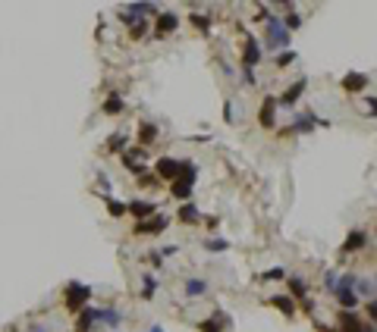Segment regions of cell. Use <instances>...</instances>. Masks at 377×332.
<instances>
[{
	"instance_id": "obj_1",
	"label": "cell",
	"mask_w": 377,
	"mask_h": 332,
	"mask_svg": "<svg viewBox=\"0 0 377 332\" xmlns=\"http://www.w3.org/2000/svg\"><path fill=\"white\" fill-rule=\"evenodd\" d=\"M88 298H92V288H88V285H82V282H73V285H69L66 288V310L69 313H79L85 304H88Z\"/></svg>"
},
{
	"instance_id": "obj_2",
	"label": "cell",
	"mask_w": 377,
	"mask_h": 332,
	"mask_svg": "<svg viewBox=\"0 0 377 332\" xmlns=\"http://www.w3.org/2000/svg\"><path fill=\"white\" fill-rule=\"evenodd\" d=\"M267 47H289V31L283 28L277 16H267Z\"/></svg>"
},
{
	"instance_id": "obj_3",
	"label": "cell",
	"mask_w": 377,
	"mask_h": 332,
	"mask_svg": "<svg viewBox=\"0 0 377 332\" xmlns=\"http://www.w3.org/2000/svg\"><path fill=\"white\" fill-rule=\"evenodd\" d=\"M352 285H355V279H352V276H343V279H336V288H333V294L339 298V304H343L346 310H352V307L358 304V298H355Z\"/></svg>"
},
{
	"instance_id": "obj_4",
	"label": "cell",
	"mask_w": 377,
	"mask_h": 332,
	"mask_svg": "<svg viewBox=\"0 0 377 332\" xmlns=\"http://www.w3.org/2000/svg\"><path fill=\"white\" fill-rule=\"evenodd\" d=\"M261 44H258V38H245V47H242V69H255L258 66V60H261Z\"/></svg>"
},
{
	"instance_id": "obj_5",
	"label": "cell",
	"mask_w": 377,
	"mask_h": 332,
	"mask_svg": "<svg viewBox=\"0 0 377 332\" xmlns=\"http://www.w3.org/2000/svg\"><path fill=\"white\" fill-rule=\"evenodd\" d=\"M141 160H145V147H129V151H123V166L129 173H145V166H141Z\"/></svg>"
},
{
	"instance_id": "obj_6",
	"label": "cell",
	"mask_w": 377,
	"mask_h": 332,
	"mask_svg": "<svg viewBox=\"0 0 377 332\" xmlns=\"http://www.w3.org/2000/svg\"><path fill=\"white\" fill-rule=\"evenodd\" d=\"M154 170H157L160 179L176 182V179H179V160H173V157H160V160L154 163Z\"/></svg>"
},
{
	"instance_id": "obj_7",
	"label": "cell",
	"mask_w": 377,
	"mask_h": 332,
	"mask_svg": "<svg viewBox=\"0 0 377 332\" xmlns=\"http://www.w3.org/2000/svg\"><path fill=\"white\" fill-rule=\"evenodd\" d=\"M339 332H374V326L365 329V323L358 320L352 310H343V313H339Z\"/></svg>"
},
{
	"instance_id": "obj_8",
	"label": "cell",
	"mask_w": 377,
	"mask_h": 332,
	"mask_svg": "<svg viewBox=\"0 0 377 332\" xmlns=\"http://www.w3.org/2000/svg\"><path fill=\"white\" fill-rule=\"evenodd\" d=\"M277 97H264V104H261V110H258V122L264 125V128H274V122H277Z\"/></svg>"
},
{
	"instance_id": "obj_9",
	"label": "cell",
	"mask_w": 377,
	"mask_h": 332,
	"mask_svg": "<svg viewBox=\"0 0 377 332\" xmlns=\"http://www.w3.org/2000/svg\"><path fill=\"white\" fill-rule=\"evenodd\" d=\"M126 213H132L141 223V219H148V216L157 213V204H151V201H132V204H126Z\"/></svg>"
},
{
	"instance_id": "obj_10",
	"label": "cell",
	"mask_w": 377,
	"mask_h": 332,
	"mask_svg": "<svg viewBox=\"0 0 377 332\" xmlns=\"http://www.w3.org/2000/svg\"><path fill=\"white\" fill-rule=\"evenodd\" d=\"M314 122H321L314 113H299L296 116V122L289 125V128H286V132L283 135H296V132H311V128H314Z\"/></svg>"
},
{
	"instance_id": "obj_11",
	"label": "cell",
	"mask_w": 377,
	"mask_h": 332,
	"mask_svg": "<svg viewBox=\"0 0 377 332\" xmlns=\"http://www.w3.org/2000/svg\"><path fill=\"white\" fill-rule=\"evenodd\" d=\"M170 226V219L167 216H154V219H141V223L135 226V232H145V235H157V232H164Z\"/></svg>"
},
{
	"instance_id": "obj_12",
	"label": "cell",
	"mask_w": 377,
	"mask_h": 332,
	"mask_svg": "<svg viewBox=\"0 0 377 332\" xmlns=\"http://www.w3.org/2000/svg\"><path fill=\"white\" fill-rule=\"evenodd\" d=\"M179 28V16L176 13H160L157 16V38H164V35H170V31H176Z\"/></svg>"
},
{
	"instance_id": "obj_13",
	"label": "cell",
	"mask_w": 377,
	"mask_h": 332,
	"mask_svg": "<svg viewBox=\"0 0 377 332\" xmlns=\"http://www.w3.org/2000/svg\"><path fill=\"white\" fill-rule=\"evenodd\" d=\"M368 88V76L365 72H349V76L343 79V91H349V94H358V91Z\"/></svg>"
},
{
	"instance_id": "obj_14",
	"label": "cell",
	"mask_w": 377,
	"mask_h": 332,
	"mask_svg": "<svg viewBox=\"0 0 377 332\" xmlns=\"http://www.w3.org/2000/svg\"><path fill=\"white\" fill-rule=\"evenodd\" d=\"M98 326V310L95 307H82L79 310V320H76V329L79 332H92Z\"/></svg>"
},
{
	"instance_id": "obj_15",
	"label": "cell",
	"mask_w": 377,
	"mask_h": 332,
	"mask_svg": "<svg viewBox=\"0 0 377 332\" xmlns=\"http://www.w3.org/2000/svg\"><path fill=\"white\" fill-rule=\"evenodd\" d=\"M302 91H305V79H299L296 85H289V88H286V91H283V97L277 101V107H293V104L302 97Z\"/></svg>"
},
{
	"instance_id": "obj_16",
	"label": "cell",
	"mask_w": 377,
	"mask_h": 332,
	"mask_svg": "<svg viewBox=\"0 0 377 332\" xmlns=\"http://www.w3.org/2000/svg\"><path fill=\"white\" fill-rule=\"evenodd\" d=\"M226 323H229L226 313H214L211 320H205V323H201V332H223V326H226Z\"/></svg>"
},
{
	"instance_id": "obj_17",
	"label": "cell",
	"mask_w": 377,
	"mask_h": 332,
	"mask_svg": "<svg viewBox=\"0 0 377 332\" xmlns=\"http://www.w3.org/2000/svg\"><path fill=\"white\" fill-rule=\"evenodd\" d=\"M368 245V232H352L349 238H346V245H343V251H362Z\"/></svg>"
},
{
	"instance_id": "obj_18",
	"label": "cell",
	"mask_w": 377,
	"mask_h": 332,
	"mask_svg": "<svg viewBox=\"0 0 377 332\" xmlns=\"http://www.w3.org/2000/svg\"><path fill=\"white\" fill-rule=\"evenodd\" d=\"M271 304H274L277 310H283L286 317H293V313H296V301H293V298H286V294H274Z\"/></svg>"
},
{
	"instance_id": "obj_19",
	"label": "cell",
	"mask_w": 377,
	"mask_h": 332,
	"mask_svg": "<svg viewBox=\"0 0 377 332\" xmlns=\"http://www.w3.org/2000/svg\"><path fill=\"white\" fill-rule=\"evenodd\" d=\"M154 138H157V125H151V122H141V128H138V141L141 144H154Z\"/></svg>"
},
{
	"instance_id": "obj_20",
	"label": "cell",
	"mask_w": 377,
	"mask_h": 332,
	"mask_svg": "<svg viewBox=\"0 0 377 332\" xmlns=\"http://www.w3.org/2000/svg\"><path fill=\"white\" fill-rule=\"evenodd\" d=\"M120 310H110V307H104V310H98V323H104V326H120Z\"/></svg>"
},
{
	"instance_id": "obj_21",
	"label": "cell",
	"mask_w": 377,
	"mask_h": 332,
	"mask_svg": "<svg viewBox=\"0 0 377 332\" xmlns=\"http://www.w3.org/2000/svg\"><path fill=\"white\" fill-rule=\"evenodd\" d=\"M205 291H208L205 279H189L186 282V294H189V298H198V294H205Z\"/></svg>"
},
{
	"instance_id": "obj_22",
	"label": "cell",
	"mask_w": 377,
	"mask_h": 332,
	"mask_svg": "<svg viewBox=\"0 0 377 332\" xmlns=\"http://www.w3.org/2000/svg\"><path fill=\"white\" fill-rule=\"evenodd\" d=\"M189 194H192V182H186V179H176V182H173V197L186 201Z\"/></svg>"
},
{
	"instance_id": "obj_23",
	"label": "cell",
	"mask_w": 377,
	"mask_h": 332,
	"mask_svg": "<svg viewBox=\"0 0 377 332\" xmlns=\"http://www.w3.org/2000/svg\"><path fill=\"white\" fill-rule=\"evenodd\" d=\"M179 219H183V223H198V207H195V204H183V207H179Z\"/></svg>"
},
{
	"instance_id": "obj_24",
	"label": "cell",
	"mask_w": 377,
	"mask_h": 332,
	"mask_svg": "<svg viewBox=\"0 0 377 332\" xmlns=\"http://www.w3.org/2000/svg\"><path fill=\"white\" fill-rule=\"evenodd\" d=\"M355 285H358V294H355V298H368V301L374 298V279H358Z\"/></svg>"
},
{
	"instance_id": "obj_25",
	"label": "cell",
	"mask_w": 377,
	"mask_h": 332,
	"mask_svg": "<svg viewBox=\"0 0 377 332\" xmlns=\"http://www.w3.org/2000/svg\"><path fill=\"white\" fill-rule=\"evenodd\" d=\"M286 282H289V291L296 294V298H308V285H305L302 279H296V276H289V279H286Z\"/></svg>"
},
{
	"instance_id": "obj_26",
	"label": "cell",
	"mask_w": 377,
	"mask_h": 332,
	"mask_svg": "<svg viewBox=\"0 0 377 332\" xmlns=\"http://www.w3.org/2000/svg\"><path fill=\"white\" fill-rule=\"evenodd\" d=\"M299 25H302V16H299L293 7H289V13H286V22H283V28H286V31H293V28H299Z\"/></svg>"
},
{
	"instance_id": "obj_27",
	"label": "cell",
	"mask_w": 377,
	"mask_h": 332,
	"mask_svg": "<svg viewBox=\"0 0 377 332\" xmlns=\"http://www.w3.org/2000/svg\"><path fill=\"white\" fill-rule=\"evenodd\" d=\"M123 110V101H120V94H110L104 101V113H120Z\"/></svg>"
},
{
	"instance_id": "obj_28",
	"label": "cell",
	"mask_w": 377,
	"mask_h": 332,
	"mask_svg": "<svg viewBox=\"0 0 377 332\" xmlns=\"http://www.w3.org/2000/svg\"><path fill=\"white\" fill-rule=\"evenodd\" d=\"M129 35H132V38L138 41L141 35H148V22H145V19H135V22L129 25Z\"/></svg>"
},
{
	"instance_id": "obj_29",
	"label": "cell",
	"mask_w": 377,
	"mask_h": 332,
	"mask_svg": "<svg viewBox=\"0 0 377 332\" xmlns=\"http://www.w3.org/2000/svg\"><path fill=\"white\" fill-rule=\"evenodd\" d=\"M107 210H110V216H126V204H120V201H113V197H107Z\"/></svg>"
},
{
	"instance_id": "obj_30",
	"label": "cell",
	"mask_w": 377,
	"mask_h": 332,
	"mask_svg": "<svg viewBox=\"0 0 377 332\" xmlns=\"http://www.w3.org/2000/svg\"><path fill=\"white\" fill-rule=\"evenodd\" d=\"M107 151H117V154L126 151V135H113L110 141H107Z\"/></svg>"
},
{
	"instance_id": "obj_31",
	"label": "cell",
	"mask_w": 377,
	"mask_h": 332,
	"mask_svg": "<svg viewBox=\"0 0 377 332\" xmlns=\"http://www.w3.org/2000/svg\"><path fill=\"white\" fill-rule=\"evenodd\" d=\"M189 19H192L195 25H198L201 31H208V28H211V19H208V16H201V13H192V16H189Z\"/></svg>"
},
{
	"instance_id": "obj_32",
	"label": "cell",
	"mask_w": 377,
	"mask_h": 332,
	"mask_svg": "<svg viewBox=\"0 0 377 332\" xmlns=\"http://www.w3.org/2000/svg\"><path fill=\"white\" fill-rule=\"evenodd\" d=\"M205 248H208V251H226L229 242H223V238H211V242H205Z\"/></svg>"
},
{
	"instance_id": "obj_33",
	"label": "cell",
	"mask_w": 377,
	"mask_h": 332,
	"mask_svg": "<svg viewBox=\"0 0 377 332\" xmlns=\"http://www.w3.org/2000/svg\"><path fill=\"white\" fill-rule=\"evenodd\" d=\"M154 288H157V282L151 279V276H145V291H141V298L151 301V298H154Z\"/></svg>"
},
{
	"instance_id": "obj_34",
	"label": "cell",
	"mask_w": 377,
	"mask_h": 332,
	"mask_svg": "<svg viewBox=\"0 0 377 332\" xmlns=\"http://www.w3.org/2000/svg\"><path fill=\"white\" fill-rule=\"evenodd\" d=\"M283 276H286V270H280V267H277V270L261 273V279H264V282H274V279H283Z\"/></svg>"
},
{
	"instance_id": "obj_35",
	"label": "cell",
	"mask_w": 377,
	"mask_h": 332,
	"mask_svg": "<svg viewBox=\"0 0 377 332\" xmlns=\"http://www.w3.org/2000/svg\"><path fill=\"white\" fill-rule=\"evenodd\" d=\"M289 63H296V53L289 50V53H280L277 57V66H289Z\"/></svg>"
},
{
	"instance_id": "obj_36",
	"label": "cell",
	"mask_w": 377,
	"mask_h": 332,
	"mask_svg": "<svg viewBox=\"0 0 377 332\" xmlns=\"http://www.w3.org/2000/svg\"><path fill=\"white\" fill-rule=\"evenodd\" d=\"M324 282H327V288L333 291V288H336V273H327V276H324Z\"/></svg>"
},
{
	"instance_id": "obj_37",
	"label": "cell",
	"mask_w": 377,
	"mask_h": 332,
	"mask_svg": "<svg viewBox=\"0 0 377 332\" xmlns=\"http://www.w3.org/2000/svg\"><path fill=\"white\" fill-rule=\"evenodd\" d=\"M148 332H164V326H151V329H148Z\"/></svg>"
}]
</instances>
